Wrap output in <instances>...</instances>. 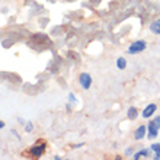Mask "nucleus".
I'll return each mask as SVG.
<instances>
[{
    "label": "nucleus",
    "instance_id": "obj_1",
    "mask_svg": "<svg viewBox=\"0 0 160 160\" xmlns=\"http://www.w3.org/2000/svg\"><path fill=\"white\" fill-rule=\"evenodd\" d=\"M146 47H147V42L143 41V39H137L135 42H132L128 48V54H140V52H143L146 50Z\"/></svg>",
    "mask_w": 160,
    "mask_h": 160
},
{
    "label": "nucleus",
    "instance_id": "obj_2",
    "mask_svg": "<svg viewBox=\"0 0 160 160\" xmlns=\"http://www.w3.org/2000/svg\"><path fill=\"white\" fill-rule=\"evenodd\" d=\"M45 143L42 141V143H38V146H34V147H31L29 150V154L32 157H35V159H38V157H41L42 154H44V152H45Z\"/></svg>",
    "mask_w": 160,
    "mask_h": 160
},
{
    "label": "nucleus",
    "instance_id": "obj_3",
    "mask_svg": "<svg viewBox=\"0 0 160 160\" xmlns=\"http://www.w3.org/2000/svg\"><path fill=\"white\" fill-rule=\"evenodd\" d=\"M147 137L150 140H153V138H156L157 135H159V127L154 124V121H150L148 122V125H147Z\"/></svg>",
    "mask_w": 160,
    "mask_h": 160
},
{
    "label": "nucleus",
    "instance_id": "obj_4",
    "mask_svg": "<svg viewBox=\"0 0 160 160\" xmlns=\"http://www.w3.org/2000/svg\"><path fill=\"white\" fill-rule=\"evenodd\" d=\"M79 82H80V86L83 89H89L90 84H92V77L89 73H82L79 77Z\"/></svg>",
    "mask_w": 160,
    "mask_h": 160
},
{
    "label": "nucleus",
    "instance_id": "obj_5",
    "mask_svg": "<svg viewBox=\"0 0 160 160\" xmlns=\"http://www.w3.org/2000/svg\"><path fill=\"white\" fill-rule=\"evenodd\" d=\"M156 109H157V106L154 105V103H150V105H147L146 108H144V111H143V118H150L154 112H156Z\"/></svg>",
    "mask_w": 160,
    "mask_h": 160
},
{
    "label": "nucleus",
    "instance_id": "obj_6",
    "mask_svg": "<svg viewBox=\"0 0 160 160\" xmlns=\"http://www.w3.org/2000/svg\"><path fill=\"white\" fill-rule=\"evenodd\" d=\"M150 152H152V148H143V150H140V152H137L132 156V159L134 160H138L141 159V157H148L150 156Z\"/></svg>",
    "mask_w": 160,
    "mask_h": 160
},
{
    "label": "nucleus",
    "instance_id": "obj_7",
    "mask_svg": "<svg viewBox=\"0 0 160 160\" xmlns=\"http://www.w3.org/2000/svg\"><path fill=\"white\" fill-rule=\"evenodd\" d=\"M146 127L144 125H140L138 128H137V131H135V134H134V138L138 141V140H141V138H144V135H146Z\"/></svg>",
    "mask_w": 160,
    "mask_h": 160
},
{
    "label": "nucleus",
    "instance_id": "obj_8",
    "mask_svg": "<svg viewBox=\"0 0 160 160\" xmlns=\"http://www.w3.org/2000/svg\"><path fill=\"white\" fill-rule=\"evenodd\" d=\"M150 31H152L153 34L156 35H160V19H157V21H154L150 25Z\"/></svg>",
    "mask_w": 160,
    "mask_h": 160
},
{
    "label": "nucleus",
    "instance_id": "obj_9",
    "mask_svg": "<svg viewBox=\"0 0 160 160\" xmlns=\"http://www.w3.org/2000/svg\"><path fill=\"white\" fill-rule=\"evenodd\" d=\"M117 67H118L119 70H124V68L127 67V60L124 58V57H119V58L117 60Z\"/></svg>",
    "mask_w": 160,
    "mask_h": 160
},
{
    "label": "nucleus",
    "instance_id": "obj_10",
    "mask_svg": "<svg viewBox=\"0 0 160 160\" xmlns=\"http://www.w3.org/2000/svg\"><path fill=\"white\" fill-rule=\"evenodd\" d=\"M137 115H138V112H137L135 108H130V109H128V118L130 119H135L137 118Z\"/></svg>",
    "mask_w": 160,
    "mask_h": 160
},
{
    "label": "nucleus",
    "instance_id": "obj_11",
    "mask_svg": "<svg viewBox=\"0 0 160 160\" xmlns=\"http://www.w3.org/2000/svg\"><path fill=\"white\" fill-rule=\"evenodd\" d=\"M150 148H152L154 153H157V152H160V144L159 143H154V144H152V146H150Z\"/></svg>",
    "mask_w": 160,
    "mask_h": 160
},
{
    "label": "nucleus",
    "instance_id": "obj_12",
    "mask_svg": "<svg viewBox=\"0 0 160 160\" xmlns=\"http://www.w3.org/2000/svg\"><path fill=\"white\" fill-rule=\"evenodd\" d=\"M32 128H34V125H32V122H28V124H26L25 125V131L26 132H31V131H32Z\"/></svg>",
    "mask_w": 160,
    "mask_h": 160
},
{
    "label": "nucleus",
    "instance_id": "obj_13",
    "mask_svg": "<svg viewBox=\"0 0 160 160\" xmlns=\"http://www.w3.org/2000/svg\"><path fill=\"white\" fill-rule=\"evenodd\" d=\"M68 101H70V103H74V102H76V99H74V95H73V93H70V95H68Z\"/></svg>",
    "mask_w": 160,
    "mask_h": 160
},
{
    "label": "nucleus",
    "instance_id": "obj_14",
    "mask_svg": "<svg viewBox=\"0 0 160 160\" xmlns=\"http://www.w3.org/2000/svg\"><path fill=\"white\" fill-rule=\"evenodd\" d=\"M153 121H154V124H156V125L160 128V115H159V117H156V118L153 119Z\"/></svg>",
    "mask_w": 160,
    "mask_h": 160
},
{
    "label": "nucleus",
    "instance_id": "obj_15",
    "mask_svg": "<svg viewBox=\"0 0 160 160\" xmlns=\"http://www.w3.org/2000/svg\"><path fill=\"white\" fill-rule=\"evenodd\" d=\"M153 159H156V160H159V159H160V152L154 153V156H153Z\"/></svg>",
    "mask_w": 160,
    "mask_h": 160
},
{
    "label": "nucleus",
    "instance_id": "obj_16",
    "mask_svg": "<svg viewBox=\"0 0 160 160\" xmlns=\"http://www.w3.org/2000/svg\"><path fill=\"white\" fill-rule=\"evenodd\" d=\"M3 127H4V122H3V121H0V130H2Z\"/></svg>",
    "mask_w": 160,
    "mask_h": 160
}]
</instances>
